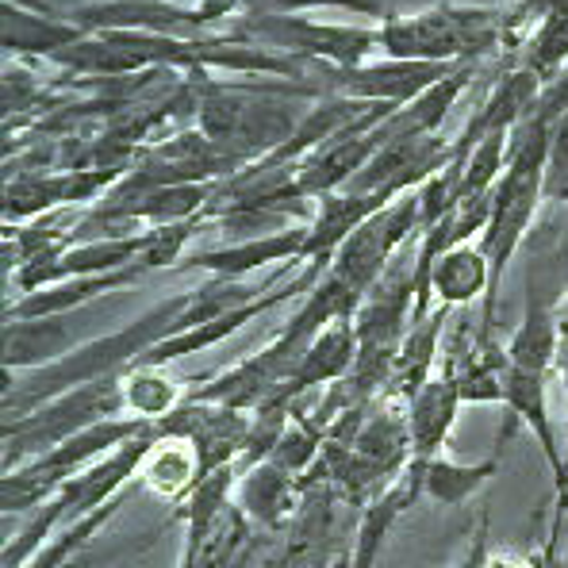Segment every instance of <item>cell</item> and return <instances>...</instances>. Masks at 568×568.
Wrapping results in <instances>:
<instances>
[{
    "label": "cell",
    "instance_id": "obj_1",
    "mask_svg": "<svg viewBox=\"0 0 568 568\" xmlns=\"http://www.w3.org/2000/svg\"><path fill=\"white\" fill-rule=\"evenodd\" d=\"M196 128L220 154H227L239 165H257L273 158L296 135L300 100H320V85H300L284 78H257V81H207V73H196Z\"/></svg>",
    "mask_w": 568,
    "mask_h": 568
},
{
    "label": "cell",
    "instance_id": "obj_2",
    "mask_svg": "<svg viewBox=\"0 0 568 568\" xmlns=\"http://www.w3.org/2000/svg\"><path fill=\"white\" fill-rule=\"evenodd\" d=\"M189 300H192V288L178 292V296H165L162 304L146 307L128 327L93 334L85 346L70 349V354L50 365H39V369H23V373L4 369V426L28 419L31 412H39V407L65 396V392L85 388V384H93V381H104V377H112V373L131 369L150 346L170 338L178 320L185 315Z\"/></svg>",
    "mask_w": 568,
    "mask_h": 568
},
{
    "label": "cell",
    "instance_id": "obj_3",
    "mask_svg": "<svg viewBox=\"0 0 568 568\" xmlns=\"http://www.w3.org/2000/svg\"><path fill=\"white\" fill-rule=\"evenodd\" d=\"M507 8H469L446 0V4L423 8V12L384 16L381 58L446 65L499 58L507 54Z\"/></svg>",
    "mask_w": 568,
    "mask_h": 568
},
{
    "label": "cell",
    "instance_id": "obj_4",
    "mask_svg": "<svg viewBox=\"0 0 568 568\" xmlns=\"http://www.w3.org/2000/svg\"><path fill=\"white\" fill-rule=\"evenodd\" d=\"M235 36L262 43L281 54H296L304 62L327 65V70H354L381 54V23L365 20H307V16H265L242 12L235 20Z\"/></svg>",
    "mask_w": 568,
    "mask_h": 568
},
{
    "label": "cell",
    "instance_id": "obj_5",
    "mask_svg": "<svg viewBox=\"0 0 568 568\" xmlns=\"http://www.w3.org/2000/svg\"><path fill=\"white\" fill-rule=\"evenodd\" d=\"M123 377H128V369L112 373V377H104V381L85 384V388L65 392V396L50 399V404H43L39 412H31L28 419L4 426V473L50 454V449L62 446L65 438H73V434L85 430V426L128 415Z\"/></svg>",
    "mask_w": 568,
    "mask_h": 568
},
{
    "label": "cell",
    "instance_id": "obj_6",
    "mask_svg": "<svg viewBox=\"0 0 568 568\" xmlns=\"http://www.w3.org/2000/svg\"><path fill=\"white\" fill-rule=\"evenodd\" d=\"M250 430H254V412H239L227 404H200V399H185L178 412L158 423V434L192 442L200 457V476L239 465L246 454Z\"/></svg>",
    "mask_w": 568,
    "mask_h": 568
},
{
    "label": "cell",
    "instance_id": "obj_7",
    "mask_svg": "<svg viewBox=\"0 0 568 568\" xmlns=\"http://www.w3.org/2000/svg\"><path fill=\"white\" fill-rule=\"evenodd\" d=\"M462 65L446 62H399V58H381V62H365L354 70H323L327 93H342L354 100H373V104H412L430 85L446 81Z\"/></svg>",
    "mask_w": 568,
    "mask_h": 568
},
{
    "label": "cell",
    "instance_id": "obj_8",
    "mask_svg": "<svg viewBox=\"0 0 568 568\" xmlns=\"http://www.w3.org/2000/svg\"><path fill=\"white\" fill-rule=\"evenodd\" d=\"M307 235H312V223H296V227L273 231V235L223 242V246L185 254V262H181L178 270H204L207 277L246 281L250 273H262V270H270V265L273 270H277V265H304Z\"/></svg>",
    "mask_w": 568,
    "mask_h": 568
},
{
    "label": "cell",
    "instance_id": "obj_9",
    "mask_svg": "<svg viewBox=\"0 0 568 568\" xmlns=\"http://www.w3.org/2000/svg\"><path fill=\"white\" fill-rule=\"evenodd\" d=\"M70 16L78 28L93 31H142V36H173V39H200L204 23H200L196 8L178 4V0H97V4H81Z\"/></svg>",
    "mask_w": 568,
    "mask_h": 568
},
{
    "label": "cell",
    "instance_id": "obj_10",
    "mask_svg": "<svg viewBox=\"0 0 568 568\" xmlns=\"http://www.w3.org/2000/svg\"><path fill=\"white\" fill-rule=\"evenodd\" d=\"M89 31L78 28L65 12L39 0H4L0 4V47H4L8 62H28V58H50L58 50L73 47L85 39Z\"/></svg>",
    "mask_w": 568,
    "mask_h": 568
},
{
    "label": "cell",
    "instance_id": "obj_11",
    "mask_svg": "<svg viewBox=\"0 0 568 568\" xmlns=\"http://www.w3.org/2000/svg\"><path fill=\"white\" fill-rule=\"evenodd\" d=\"M354 362H357L354 320H334L315 334V342L307 346V354L300 357L296 373L284 381V388L273 399L296 407L312 388H334L338 381H346L349 369H354Z\"/></svg>",
    "mask_w": 568,
    "mask_h": 568
},
{
    "label": "cell",
    "instance_id": "obj_12",
    "mask_svg": "<svg viewBox=\"0 0 568 568\" xmlns=\"http://www.w3.org/2000/svg\"><path fill=\"white\" fill-rule=\"evenodd\" d=\"M423 476H426L423 462H407V469L399 473L369 507H362L357 538H354V549H349V568H377L392 526L404 519V511H412L415 499L426 496Z\"/></svg>",
    "mask_w": 568,
    "mask_h": 568
},
{
    "label": "cell",
    "instance_id": "obj_13",
    "mask_svg": "<svg viewBox=\"0 0 568 568\" xmlns=\"http://www.w3.org/2000/svg\"><path fill=\"white\" fill-rule=\"evenodd\" d=\"M304 488H307L304 476L288 473L284 465H277L270 457V462H257L239 473L235 504L257 530H281V526L300 511Z\"/></svg>",
    "mask_w": 568,
    "mask_h": 568
},
{
    "label": "cell",
    "instance_id": "obj_14",
    "mask_svg": "<svg viewBox=\"0 0 568 568\" xmlns=\"http://www.w3.org/2000/svg\"><path fill=\"white\" fill-rule=\"evenodd\" d=\"M392 200L381 192H327V196L315 200V215H312V235H307V257L304 265H320L331 270L338 246L362 227L365 220H373L377 212H384Z\"/></svg>",
    "mask_w": 568,
    "mask_h": 568
},
{
    "label": "cell",
    "instance_id": "obj_15",
    "mask_svg": "<svg viewBox=\"0 0 568 568\" xmlns=\"http://www.w3.org/2000/svg\"><path fill=\"white\" fill-rule=\"evenodd\" d=\"M465 407L462 388H457L454 373L438 369L430 381L415 392L407 404V434H412V462H434L446 449L449 430L457 423V412Z\"/></svg>",
    "mask_w": 568,
    "mask_h": 568
},
{
    "label": "cell",
    "instance_id": "obj_16",
    "mask_svg": "<svg viewBox=\"0 0 568 568\" xmlns=\"http://www.w3.org/2000/svg\"><path fill=\"white\" fill-rule=\"evenodd\" d=\"M488 292H491V262L480 242H457V246H449L430 265V277H426V300H430V307H449V312H465L476 300H488Z\"/></svg>",
    "mask_w": 568,
    "mask_h": 568
},
{
    "label": "cell",
    "instance_id": "obj_17",
    "mask_svg": "<svg viewBox=\"0 0 568 568\" xmlns=\"http://www.w3.org/2000/svg\"><path fill=\"white\" fill-rule=\"evenodd\" d=\"M142 281V273L131 265L123 273H100V277H70L47 284L39 292H28V296L12 300L4 312V320H50V315H73L81 307L97 304L100 296H120V292L135 288Z\"/></svg>",
    "mask_w": 568,
    "mask_h": 568
},
{
    "label": "cell",
    "instance_id": "obj_18",
    "mask_svg": "<svg viewBox=\"0 0 568 568\" xmlns=\"http://www.w3.org/2000/svg\"><path fill=\"white\" fill-rule=\"evenodd\" d=\"M546 381H549V373H530V369H519V365H507V373H504V407L519 423H526V430L534 434V442H538L549 473H554V496H557V491L565 488V454H561V446H557L554 419H549Z\"/></svg>",
    "mask_w": 568,
    "mask_h": 568
},
{
    "label": "cell",
    "instance_id": "obj_19",
    "mask_svg": "<svg viewBox=\"0 0 568 568\" xmlns=\"http://www.w3.org/2000/svg\"><path fill=\"white\" fill-rule=\"evenodd\" d=\"M73 320H78V312L50 315V320H4V369H39V365H50L70 349L85 346L89 338H81L70 327Z\"/></svg>",
    "mask_w": 568,
    "mask_h": 568
},
{
    "label": "cell",
    "instance_id": "obj_20",
    "mask_svg": "<svg viewBox=\"0 0 568 568\" xmlns=\"http://www.w3.org/2000/svg\"><path fill=\"white\" fill-rule=\"evenodd\" d=\"M254 538H257V526L231 499L220 511V519L207 526L200 538H185L178 568H250L257 549Z\"/></svg>",
    "mask_w": 568,
    "mask_h": 568
},
{
    "label": "cell",
    "instance_id": "obj_21",
    "mask_svg": "<svg viewBox=\"0 0 568 568\" xmlns=\"http://www.w3.org/2000/svg\"><path fill=\"white\" fill-rule=\"evenodd\" d=\"M449 320H454V312H449V307H434L430 320L415 323V327L407 331L404 346H399V354H396V369H392V381H388V388H384V396L412 404L415 392H419L423 384L438 373L442 338H446V323Z\"/></svg>",
    "mask_w": 568,
    "mask_h": 568
},
{
    "label": "cell",
    "instance_id": "obj_22",
    "mask_svg": "<svg viewBox=\"0 0 568 568\" xmlns=\"http://www.w3.org/2000/svg\"><path fill=\"white\" fill-rule=\"evenodd\" d=\"M139 484L173 507H185L192 488L200 484V457L192 442L162 434L139 465Z\"/></svg>",
    "mask_w": 568,
    "mask_h": 568
},
{
    "label": "cell",
    "instance_id": "obj_23",
    "mask_svg": "<svg viewBox=\"0 0 568 568\" xmlns=\"http://www.w3.org/2000/svg\"><path fill=\"white\" fill-rule=\"evenodd\" d=\"M50 65L65 73V78H89V81H115V78H139V73L154 70L146 65V58H139L135 50L115 43L112 36H93L78 39L73 47L58 50L50 58Z\"/></svg>",
    "mask_w": 568,
    "mask_h": 568
},
{
    "label": "cell",
    "instance_id": "obj_24",
    "mask_svg": "<svg viewBox=\"0 0 568 568\" xmlns=\"http://www.w3.org/2000/svg\"><path fill=\"white\" fill-rule=\"evenodd\" d=\"M557 312H561V304L526 296L519 331L507 338V357H511V365L530 369V373H549V369H554V365H557V342H561V331H557Z\"/></svg>",
    "mask_w": 568,
    "mask_h": 568
},
{
    "label": "cell",
    "instance_id": "obj_25",
    "mask_svg": "<svg viewBox=\"0 0 568 568\" xmlns=\"http://www.w3.org/2000/svg\"><path fill=\"white\" fill-rule=\"evenodd\" d=\"M499 476V457H488V462H476V465H465V462H454V457L438 454L434 462H426V496L442 507H462L465 499H473L476 491L484 488L488 480Z\"/></svg>",
    "mask_w": 568,
    "mask_h": 568
},
{
    "label": "cell",
    "instance_id": "obj_26",
    "mask_svg": "<svg viewBox=\"0 0 568 568\" xmlns=\"http://www.w3.org/2000/svg\"><path fill=\"white\" fill-rule=\"evenodd\" d=\"M123 396H128V415L146 423H162L165 415H173L185 404L189 392L173 377H165V369L131 365L128 377H123Z\"/></svg>",
    "mask_w": 568,
    "mask_h": 568
},
{
    "label": "cell",
    "instance_id": "obj_27",
    "mask_svg": "<svg viewBox=\"0 0 568 568\" xmlns=\"http://www.w3.org/2000/svg\"><path fill=\"white\" fill-rule=\"evenodd\" d=\"M515 62H519L523 70H530L541 85H554L568 70V16L561 12L541 16V23L534 28V36L526 39V47L519 50Z\"/></svg>",
    "mask_w": 568,
    "mask_h": 568
},
{
    "label": "cell",
    "instance_id": "obj_28",
    "mask_svg": "<svg viewBox=\"0 0 568 568\" xmlns=\"http://www.w3.org/2000/svg\"><path fill=\"white\" fill-rule=\"evenodd\" d=\"M123 504H128V491H123V496H115L112 504H104V507H100V511L85 515V519L65 523L62 530H58L54 538H50L47 546L39 549V554L31 557V561L23 565V568H62L65 561H70L73 554H78V549H85L89 541H93L97 534L115 519V511H120Z\"/></svg>",
    "mask_w": 568,
    "mask_h": 568
},
{
    "label": "cell",
    "instance_id": "obj_29",
    "mask_svg": "<svg viewBox=\"0 0 568 568\" xmlns=\"http://www.w3.org/2000/svg\"><path fill=\"white\" fill-rule=\"evenodd\" d=\"M246 12L265 16H307V12H346L354 20H384L381 0H250Z\"/></svg>",
    "mask_w": 568,
    "mask_h": 568
},
{
    "label": "cell",
    "instance_id": "obj_30",
    "mask_svg": "<svg viewBox=\"0 0 568 568\" xmlns=\"http://www.w3.org/2000/svg\"><path fill=\"white\" fill-rule=\"evenodd\" d=\"M546 207H568V112L549 128L546 150Z\"/></svg>",
    "mask_w": 568,
    "mask_h": 568
},
{
    "label": "cell",
    "instance_id": "obj_31",
    "mask_svg": "<svg viewBox=\"0 0 568 568\" xmlns=\"http://www.w3.org/2000/svg\"><path fill=\"white\" fill-rule=\"evenodd\" d=\"M250 0H192V8H196L200 23H204V31L212 28V23H223V20H239L242 12H246Z\"/></svg>",
    "mask_w": 568,
    "mask_h": 568
},
{
    "label": "cell",
    "instance_id": "obj_32",
    "mask_svg": "<svg viewBox=\"0 0 568 568\" xmlns=\"http://www.w3.org/2000/svg\"><path fill=\"white\" fill-rule=\"evenodd\" d=\"M557 331H561V342H557V365L554 369L565 384V404H568V296L561 300V312H557ZM565 484H568V430H565Z\"/></svg>",
    "mask_w": 568,
    "mask_h": 568
},
{
    "label": "cell",
    "instance_id": "obj_33",
    "mask_svg": "<svg viewBox=\"0 0 568 568\" xmlns=\"http://www.w3.org/2000/svg\"><path fill=\"white\" fill-rule=\"evenodd\" d=\"M454 568H491L488 565V515H480V523H476V534L469 541V549L462 554V561Z\"/></svg>",
    "mask_w": 568,
    "mask_h": 568
},
{
    "label": "cell",
    "instance_id": "obj_34",
    "mask_svg": "<svg viewBox=\"0 0 568 568\" xmlns=\"http://www.w3.org/2000/svg\"><path fill=\"white\" fill-rule=\"evenodd\" d=\"M557 212V223L549 227V223H538L541 227V235L549 239V246H554V257L565 265V273H568V207H554Z\"/></svg>",
    "mask_w": 568,
    "mask_h": 568
},
{
    "label": "cell",
    "instance_id": "obj_35",
    "mask_svg": "<svg viewBox=\"0 0 568 568\" xmlns=\"http://www.w3.org/2000/svg\"><path fill=\"white\" fill-rule=\"evenodd\" d=\"M554 507H557V519H554V534H549V557L557 554V530H561V523L568 515V484H565V491H557L554 496Z\"/></svg>",
    "mask_w": 568,
    "mask_h": 568
},
{
    "label": "cell",
    "instance_id": "obj_36",
    "mask_svg": "<svg viewBox=\"0 0 568 568\" xmlns=\"http://www.w3.org/2000/svg\"><path fill=\"white\" fill-rule=\"evenodd\" d=\"M449 4H469V8H507V4H519V0H449Z\"/></svg>",
    "mask_w": 568,
    "mask_h": 568
},
{
    "label": "cell",
    "instance_id": "obj_37",
    "mask_svg": "<svg viewBox=\"0 0 568 568\" xmlns=\"http://www.w3.org/2000/svg\"><path fill=\"white\" fill-rule=\"evenodd\" d=\"M39 4H50V8H58V12H73V8L97 4V0H39Z\"/></svg>",
    "mask_w": 568,
    "mask_h": 568
},
{
    "label": "cell",
    "instance_id": "obj_38",
    "mask_svg": "<svg viewBox=\"0 0 568 568\" xmlns=\"http://www.w3.org/2000/svg\"><path fill=\"white\" fill-rule=\"evenodd\" d=\"M320 568H327V565H320Z\"/></svg>",
    "mask_w": 568,
    "mask_h": 568
}]
</instances>
